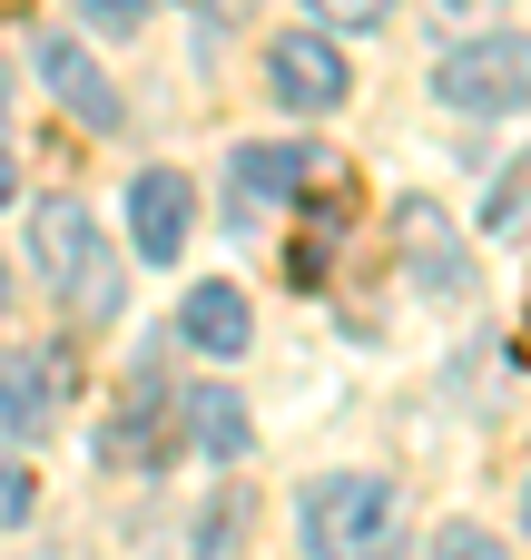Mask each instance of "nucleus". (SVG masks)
I'll return each mask as SVG.
<instances>
[{"mask_svg": "<svg viewBox=\"0 0 531 560\" xmlns=\"http://www.w3.org/2000/svg\"><path fill=\"white\" fill-rule=\"evenodd\" d=\"M30 246H39V276L59 285V315H79V325H108L118 315V246L89 226L79 197H49L30 217Z\"/></svg>", "mask_w": 531, "mask_h": 560, "instance_id": "nucleus-1", "label": "nucleus"}, {"mask_svg": "<svg viewBox=\"0 0 531 560\" xmlns=\"http://www.w3.org/2000/svg\"><path fill=\"white\" fill-rule=\"evenodd\" d=\"M384 541H394V482L325 472L305 492V551L315 560H384Z\"/></svg>", "mask_w": 531, "mask_h": 560, "instance_id": "nucleus-2", "label": "nucleus"}, {"mask_svg": "<svg viewBox=\"0 0 531 560\" xmlns=\"http://www.w3.org/2000/svg\"><path fill=\"white\" fill-rule=\"evenodd\" d=\"M434 98L463 108V118H503L531 98V39H463L443 69H434Z\"/></svg>", "mask_w": 531, "mask_h": 560, "instance_id": "nucleus-3", "label": "nucleus"}, {"mask_svg": "<svg viewBox=\"0 0 531 560\" xmlns=\"http://www.w3.org/2000/svg\"><path fill=\"white\" fill-rule=\"evenodd\" d=\"M266 89H276V108H296V118H325V108H345V49L335 39H315V30H286L276 49H266Z\"/></svg>", "mask_w": 531, "mask_h": 560, "instance_id": "nucleus-4", "label": "nucleus"}, {"mask_svg": "<svg viewBox=\"0 0 531 560\" xmlns=\"http://www.w3.org/2000/svg\"><path fill=\"white\" fill-rule=\"evenodd\" d=\"M39 89H49V98H59L79 128H118V118H128V98L108 89V69H99L79 39H59V30L39 39Z\"/></svg>", "mask_w": 531, "mask_h": 560, "instance_id": "nucleus-5", "label": "nucleus"}, {"mask_svg": "<svg viewBox=\"0 0 531 560\" xmlns=\"http://www.w3.org/2000/svg\"><path fill=\"white\" fill-rule=\"evenodd\" d=\"M187 217H197V187L177 167H148L128 177V236H138V266H168L187 246Z\"/></svg>", "mask_w": 531, "mask_h": 560, "instance_id": "nucleus-6", "label": "nucleus"}, {"mask_svg": "<svg viewBox=\"0 0 531 560\" xmlns=\"http://www.w3.org/2000/svg\"><path fill=\"white\" fill-rule=\"evenodd\" d=\"M59 384H69V374H49V354H20V345H0V433L39 443V433L59 423Z\"/></svg>", "mask_w": 531, "mask_h": 560, "instance_id": "nucleus-7", "label": "nucleus"}, {"mask_svg": "<svg viewBox=\"0 0 531 560\" xmlns=\"http://www.w3.org/2000/svg\"><path fill=\"white\" fill-rule=\"evenodd\" d=\"M177 335H187L197 354H217V364H236V354L256 345V315H246V295H236V285H197V295L177 305Z\"/></svg>", "mask_w": 531, "mask_h": 560, "instance_id": "nucleus-8", "label": "nucleus"}, {"mask_svg": "<svg viewBox=\"0 0 531 560\" xmlns=\"http://www.w3.org/2000/svg\"><path fill=\"white\" fill-rule=\"evenodd\" d=\"M177 413H187V443H197L207 463H246L256 423H246V404H236L227 384H197V394H177Z\"/></svg>", "mask_w": 531, "mask_h": 560, "instance_id": "nucleus-9", "label": "nucleus"}, {"mask_svg": "<svg viewBox=\"0 0 531 560\" xmlns=\"http://www.w3.org/2000/svg\"><path fill=\"white\" fill-rule=\"evenodd\" d=\"M404 256H414V276L434 285V295H463L473 276H463V256H453V236H443V207H404Z\"/></svg>", "mask_w": 531, "mask_h": 560, "instance_id": "nucleus-10", "label": "nucleus"}, {"mask_svg": "<svg viewBox=\"0 0 531 560\" xmlns=\"http://www.w3.org/2000/svg\"><path fill=\"white\" fill-rule=\"evenodd\" d=\"M325 148H236V197H305Z\"/></svg>", "mask_w": 531, "mask_h": 560, "instance_id": "nucleus-11", "label": "nucleus"}, {"mask_svg": "<svg viewBox=\"0 0 531 560\" xmlns=\"http://www.w3.org/2000/svg\"><path fill=\"white\" fill-rule=\"evenodd\" d=\"M30 512H39V472H30L20 453H0V532H20Z\"/></svg>", "mask_w": 531, "mask_h": 560, "instance_id": "nucleus-12", "label": "nucleus"}, {"mask_svg": "<svg viewBox=\"0 0 531 560\" xmlns=\"http://www.w3.org/2000/svg\"><path fill=\"white\" fill-rule=\"evenodd\" d=\"M79 20H89V30H108V39H138L148 0H79Z\"/></svg>", "mask_w": 531, "mask_h": 560, "instance_id": "nucleus-13", "label": "nucleus"}, {"mask_svg": "<svg viewBox=\"0 0 531 560\" xmlns=\"http://www.w3.org/2000/svg\"><path fill=\"white\" fill-rule=\"evenodd\" d=\"M305 10H315L325 30H374V20H384L394 0H305Z\"/></svg>", "mask_w": 531, "mask_h": 560, "instance_id": "nucleus-14", "label": "nucleus"}, {"mask_svg": "<svg viewBox=\"0 0 531 560\" xmlns=\"http://www.w3.org/2000/svg\"><path fill=\"white\" fill-rule=\"evenodd\" d=\"M522 217H531V167H512V177H503V197H493V236H512Z\"/></svg>", "mask_w": 531, "mask_h": 560, "instance_id": "nucleus-15", "label": "nucleus"}, {"mask_svg": "<svg viewBox=\"0 0 531 560\" xmlns=\"http://www.w3.org/2000/svg\"><path fill=\"white\" fill-rule=\"evenodd\" d=\"M434 560H503V551H493V532H473V522H453V532L434 541Z\"/></svg>", "mask_w": 531, "mask_h": 560, "instance_id": "nucleus-16", "label": "nucleus"}, {"mask_svg": "<svg viewBox=\"0 0 531 560\" xmlns=\"http://www.w3.org/2000/svg\"><path fill=\"white\" fill-rule=\"evenodd\" d=\"M10 197H20V158L0 148V207H10Z\"/></svg>", "mask_w": 531, "mask_h": 560, "instance_id": "nucleus-17", "label": "nucleus"}, {"mask_svg": "<svg viewBox=\"0 0 531 560\" xmlns=\"http://www.w3.org/2000/svg\"><path fill=\"white\" fill-rule=\"evenodd\" d=\"M522 532H531V482H522Z\"/></svg>", "mask_w": 531, "mask_h": 560, "instance_id": "nucleus-18", "label": "nucleus"}, {"mask_svg": "<svg viewBox=\"0 0 531 560\" xmlns=\"http://www.w3.org/2000/svg\"><path fill=\"white\" fill-rule=\"evenodd\" d=\"M0 305H10V266H0Z\"/></svg>", "mask_w": 531, "mask_h": 560, "instance_id": "nucleus-19", "label": "nucleus"}, {"mask_svg": "<svg viewBox=\"0 0 531 560\" xmlns=\"http://www.w3.org/2000/svg\"><path fill=\"white\" fill-rule=\"evenodd\" d=\"M0 108H10V79H0Z\"/></svg>", "mask_w": 531, "mask_h": 560, "instance_id": "nucleus-20", "label": "nucleus"}]
</instances>
